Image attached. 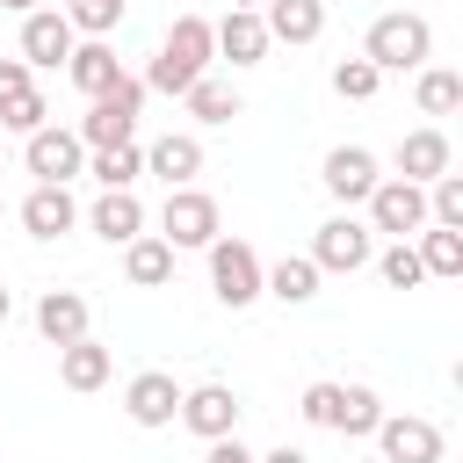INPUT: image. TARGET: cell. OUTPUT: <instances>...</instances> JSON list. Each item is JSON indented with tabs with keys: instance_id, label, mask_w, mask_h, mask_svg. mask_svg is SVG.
<instances>
[{
	"instance_id": "obj_1",
	"label": "cell",
	"mask_w": 463,
	"mask_h": 463,
	"mask_svg": "<svg viewBox=\"0 0 463 463\" xmlns=\"http://www.w3.org/2000/svg\"><path fill=\"white\" fill-rule=\"evenodd\" d=\"M210 58H217L210 22H203V14H174V29H166L159 58L145 65V87H159V94H188V87L210 72Z\"/></svg>"
},
{
	"instance_id": "obj_2",
	"label": "cell",
	"mask_w": 463,
	"mask_h": 463,
	"mask_svg": "<svg viewBox=\"0 0 463 463\" xmlns=\"http://www.w3.org/2000/svg\"><path fill=\"white\" fill-rule=\"evenodd\" d=\"M362 58L376 65V72H420L427 58H434V29H427V14H376L369 22V36H362Z\"/></svg>"
},
{
	"instance_id": "obj_3",
	"label": "cell",
	"mask_w": 463,
	"mask_h": 463,
	"mask_svg": "<svg viewBox=\"0 0 463 463\" xmlns=\"http://www.w3.org/2000/svg\"><path fill=\"white\" fill-rule=\"evenodd\" d=\"M137 109H145V80H130V72H116V87L109 94H94V109L80 116V145H94V152H109V145H130V130H137Z\"/></svg>"
},
{
	"instance_id": "obj_4",
	"label": "cell",
	"mask_w": 463,
	"mask_h": 463,
	"mask_svg": "<svg viewBox=\"0 0 463 463\" xmlns=\"http://www.w3.org/2000/svg\"><path fill=\"white\" fill-rule=\"evenodd\" d=\"M203 253H210V289H217V304H224V311H246V304L260 297V253H253L246 239H210Z\"/></svg>"
},
{
	"instance_id": "obj_5",
	"label": "cell",
	"mask_w": 463,
	"mask_h": 463,
	"mask_svg": "<svg viewBox=\"0 0 463 463\" xmlns=\"http://www.w3.org/2000/svg\"><path fill=\"white\" fill-rule=\"evenodd\" d=\"M22 166L36 174V188H72V174H87V145H80L72 130L43 123V130H29V145H22Z\"/></svg>"
},
{
	"instance_id": "obj_6",
	"label": "cell",
	"mask_w": 463,
	"mask_h": 463,
	"mask_svg": "<svg viewBox=\"0 0 463 463\" xmlns=\"http://www.w3.org/2000/svg\"><path fill=\"white\" fill-rule=\"evenodd\" d=\"M369 232H391V239H420V232H427V188H412V181L383 174V181L369 188Z\"/></svg>"
},
{
	"instance_id": "obj_7",
	"label": "cell",
	"mask_w": 463,
	"mask_h": 463,
	"mask_svg": "<svg viewBox=\"0 0 463 463\" xmlns=\"http://www.w3.org/2000/svg\"><path fill=\"white\" fill-rule=\"evenodd\" d=\"M369 260H376V239H369L362 217H326L318 224V239H311V268L318 275H354Z\"/></svg>"
},
{
	"instance_id": "obj_8",
	"label": "cell",
	"mask_w": 463,
	"mask_h": 463,
	"mask_svg": "<svg viewBox=\"0 0 463 463\" xmlns=\"http://www.w3.org/2000/svg\"><path fill=\"white\" fill-rule=\"evenodd\" d=\"M159 239H166L174 253H181V246H210V239H224V232H217V203H210L203 188H166Z\"/></svg>"
},
{
	"instance_id": "obj_9",
	"label": "cell",
	"mask_w": 463,
	"mask_h": 463,
	"mask_svg": "<svg viewBox=\"0 0 463 463\" xmlns=\"http://www.w3.org/2000/svg\"><path fill=\"white\" fill-rule=\"evenodd\" d=\"M239 412H246V405H239L232 383H195V391H181V412H174V420H181L188 434H203V441H224V434H239Z\"/></svg>"
},
{
	"instance_id": "obj_10",
	"label": "cell",
	"mask_w": 463,
	"mask_h": 463,
	"mask_svg": "<svg viewBox=\"0 0 463 463\" xmlns=\"http://www.w3.org/2000/svg\"><path fill=\"white\" fill-rule=\"evenodd\" d=\"M376 449H383V463H441V427L420 412H383Z\"/></svg>"
},
{
	"instance_id": "obj_11",
	"label": "cell",
	"mask_w": 463,
	"mask_h": 463,
	"mask_svg": "<svg viewBox=\"0 0 463 463\" xmlns=\"http://www.w3.org/2000/svg\"><path fill=\"white\" fill-rule=\"evenodd\" d=\"M72 22L58 14V7H36V14H22V65L29 72H51V65H65L72 58Z\"/></svg>"
},
{
	"instance_id": "obj_12",
	"label": "cell",
	"mask_w": 463,
	"mask_h": 463,
	"mask_svg": "<svg viewBox=\"0 0 463 463\" xmlns=\"http://www.w3.org/2000/svg\"><path fill=\"white\" fill-rule=\"evenodd\" d=\"M318 181H326L333 203H369V188H376L383 174H376V152H369V145H333L326 166H318Z\"/></svg>"
},
{
	"instance_id": "obj_13",
	"label": "cell",
	"mask_w": 463,
	"mask_h": 463,
	"mask_svg": "<svg viewBox=\"0 0 463 463\" xmlns=\"http://www.w3.org/2000/svg\"><path fill=\"white\" fill-rule=\"evenodd\" d=\"M449 159H456V152H449V130H434V123H427V130H405V137H398V152H391L398 181H412V188L441 181V174H449Z\"/></svg>"
},
{
	"instance_id": "obj_14",
	"label": "cell",
	"mask_w": 463,
	"mask_h": 463,
	"mask_svg": "<svg viewBox=\"0 0 463 463\" xmlns=\"http://www.w3.org/2000/svg\"><path fill=\"white\" fill-rule=\"evenodd\" d=\"M123 412H130L137 427H174V412H181V383H174L166 369H145V376L123 383Z\"/></svg>"
},
{
	"instance_id": "obj_15",
	"label": "cell",
	"mask_w": 463,
	"mask_h": 463,
	"mask_svg": "<svg viewBox=\"0 0 463 463\" xmlns=\"http://www.w3.org/2000/svg\"><path fill=\"white\" fill-rule=\"evenodd\" d=\"M260 29H268V43H318L326 36V0H268Z\"/></svg>"
},
{
	"instance_id": "obj_16",
	"label": "cell",
	"mask_w": 463,
	"mask_h": 463,
	"mask_svg": "<svg viewBox=\"0 0 463 463\" xmlns=\"http://www.w3.org/2000/svg\"><path fill=\"white\" fill-rule=\"evenodd\" d=\"M72 224H80L72 188H29V195H22V232H29V239H65Z\"/></svg>"
},
{
	"instance_id": "obj_17",
	"label": "cell",
	"mask_w": 463,
	"mask_h": 463,
	"mask_svg": "<svg viewBox=\"0 0 463 463\" xmlns=\"http://www.w3.org/2000/svg\"><path fill=\"white\" fill-rule=\"evenodd\" d=\"M36 333H43L51 347L87 340V297H80V289H43V297H36Z\"/></svg>"
},
{
	"instance_id": "obj_18",
	"label": "cell",
	"mask_w": 463,
	"mask_h": 463,
	"mask_svg": "<svg viewBox=\"0 0 463 463\" xmlns=\"http://www.w3.org/2000/svg\"><path fill=\"white\" fill-rule=\"evenodd\" d=\"M210 43H217V58H232V65H260V58H268V29H260V14H246V7H232L224 22H210Z\"/></svg>"
},
{
	"instance_id": "obj_19",
	"label": "cell",
	"mask_w": 463,
	"mask_h": 463,
	"mask_svg": "<svg viewBox=\"0 0 463 463\" xmlns=\"http://www.w3.org/2000/svg\"><path fill=\"white\" fill-rule=\"evenodd\" d=\"M65 72H72V87L94 101V94H109L116 87V72H123V58H116V43L109 36H87V43H72V58H65Z\"/></svg>"
},
{
	"instance_id": "obj_20",
	"label": "cell",
	"mask_w": 463,
	"mask_h": 463,
	"mask_svg": "<svg viewBox=\"0 0 463 463\" xmlns=\"http://www.w3.org/2000/svg\"><path fill=\"white\" fill-rule=\"evenodd\" d=\"M145 174H159L166 188H195V174H203V145H195L188 130H166V137L145 152Z\"/></svg>"
},
{
	"instance_id": "obj_21",
	"label": "cell",
	"mask_w": 463,
	"mask_h": 463,
	"mask_svg": "<svg viewBox=\"0 0 463 463\" xmlns=\"http://www.w3.org/2000/svg\"><path fill=\"white\" fill-rule=\"evenodd\" d=\"M87 224H94L109 246H130V239L145 232V203H137L130 188H101V203L87 210Z\"/></svg>"
},
{
	"instance_id": "obj_22",
	"label": "cell",
	"mask_w": 463,
	"mask_h": 463,
	"mask_svg": "<svg viewBox=\"0 0 463 463\" xmlns=\"http://www.w3.org/2000/svg\"><path fill=\"white\" fill-rule=\"evenodd\" d=\"M260 297H275V304H311L318 297V268H311V253H282L275 268H260Z\"/></svg>"
},
{
	"instance_id": "obj_23",
	"label": "cell",
	"mask_w": 463,
	"mask_h": 463,
	"mask_svg": "<svg viewBox=\"0 0 463 463\" xmlns=\"http://www.w3.org/2000/svg\"><path fill=\"white\" fill-rule=\"evenodd\" d=\"M109 369H116V354H109L101 340H72V347H58V376H65V391H101Z\"/></svg>"
},
{
	"instance_id": "obj_24",
	"label": "cell",
	"mask_w": 463,
	"mask_h": 463,
	"mask_svg": "<svg viewBox=\"0 0 463 463\" xmlns=\"http://www.w3.org/2000/svg\"><path fill=\"white\" fill-rule=\"evenodd\" d=\"M123 275H130L137 289H159V282L174 275V246H166L159 232H137V239L123 246Z\"/></svg>"
},
{
	"instance_id": "obj_25",
	"label": "cell",
	"mask_w": 463,
	"mask_h": 463,
	"mask_svg": "<svg viewBox=\"0 0 463 463\" xmlns=\"http://www.w3.org/2000/svg\"><path fill=\"white\" fill-rule=\"evenodd\" d=\"M376 420H383V398H376L369 383H340V412H333V434L362 441V434H376Z\"/></svg>"
},
{
	"instance_id": "obj_26",
	"label": "cell",
	"mask_w": 463,
	"mask_h": 463,
	"mask_svg": "<svg viewBox=\"0 0 463 463\" xmlns=\"http://www.w3.org/2000/svg\"><path fill=\"white\" fill-rule=\"evenodd\" d=\"M181 101H188V116H195V123H232V116H239V87H224V80H210V72H203Z\"/></svg>"
},
{
	"instance_id": "obj_27",
	"label": "cell",
	"mask_w": 463,
	"mask_h": 463,
	"mask_svg": "<svg viewBox=\"0 0 463 463\" xmlns=\"http://www.w3.org/2000/svg\"><path fill=\"white\" fill-rule=\"evenodd\" d=\"M412 101H420V116H449V109L463 101V80H456L449 65H420V87H412Z\"/></svg>"
},
{
	"instance_id": "obj_28",
	"label": "cell",
	"mask_w": 463,
	"mask_h": 463,
	"mask_svg": "<svg viewBox=\"0 0 463 463\" xmlns=\"http://www.w3.org/2000/svg\"><path fill=\"white\" fill-rule=\"evenodd\" d=\"M412 253H420V268H427V275H463V232H441V224H427Z\"/></svg>"
},
{
	"instance_id": "obj_29",
	"label": "cell",
	"mask_w": 463,
	"mask_h": 463,
	"mask_svg": "<svg viewBox=\"0 0 463 463\" xmlns=\"http://www.w3.org/2000/svg\"><path fill=\"white\" fill-rule=\"evenodd\" d=\"M58 14L72 22V36H109V29L130 14V0H65Z\"/></svg>"
},
{
	"instance_id": "obj_30",
	"label": "cell",
	"mask_w": 463,
	"mask_h": 463,
	"mask_svg": "<svg viewBox=\"0 0 463 463\" xmlns=\"http://www.w3.org/2000/svg\"><path fill=\"white\" fill-rule=\"evenodd\" d=\"M87 174H94L101 188H130V181L145 174V152H137V145H109V152L87 159Z\"/></svg>"
},
{
	"instance_id": "obj_31",
	"label": "cell",
	"mask_w": 463,
	"mask_h": 463,
	"mask_svg": "<svg viewBox=\"0 0 463 463\" xmlns=\"http://www.w3.org/2000/svg\"><path fill=\"white\" fill-rule=\"evenodd\" d=\"M376 275H383L391 289H420V282H427V268H420V253H412V239H391V246L376 253Z\"/></svg>"
},
{
	"instance_id": "obj_32",
	"label": "cell",
	"mask_w": 463,
	"mask_h": 463,
	"mask_svg": "<svg viewBox=\"0 0 463 463\" xmlns=\"http://www.w3.org/2000/svg\"><path fill=\"white\" fill-rule=\"evenodd\" d=\"M376 87H383V72H376L369 58H340V65H333V94H340V101H376Z\"/></svg>"
},
{
	"instance_id": "obj_33",
	"label": "cell",
	"mask_w": 463,
	"mask_h": 463,
	"mask_svg": "<svg viewBox=\"0 0 463 463\" xmlns=\"http://www.w3.org/2000/svg\"><path fill=\"white\" fill-rule=\"evenodd\" d=\"M43 123H51V101H43L36 87L14 94V101H0V130H22V137H29V130H43Z\"/></svg>"
},
{
	"instance_id": "obj_34",
	"label": "cell",
	"mask_w": 463,
	"mask_h": 463,
	"mask_svg": "<svg viewBox=\"0 0 463 463\" xmlns=\"http://www.w3.org/2000/svg\"><path fill=\"white\" fill-rule=\"evenodd\" d=\"M297 412H304L311 427H333V412H340V383H304V398H297Z\"/></svg>"
},
{
	"instance_id": "obj_35",
	"label": "cell",
	"mask_w": 463,
	"mask_h": 463,
	"mask_svg": "<svg viewBox=\"0 0 463 463\" xmlns=\"http://www.w3.org/2000/svg\"><path fill=\"white\" fill-rule=\"evenodd\" d=\"M36 80H29V65L22 58H0V101H14V94H29Z\"/></svg>"
},
{
	"instance_id": "obj_36",
	"label": "cell",
	"mask_w": 463,
	"mask_h": 463,
	"mask_svg": "<svg viewBox=\"0 0 463 463\" xmlns=\"http://www.w3.org/2000/svg\"><path fill=\"white\" fill-rule=\"evenodd\" d=\"M203 463H253V449L239 441V434H224V441H210V456Z\"/></svg>"
},
{
	"instance_id": "obj_37",
	"label": "cell",
	"mask_w": 463,
	"mask_h": 463,
	"mask_svg": "<svg viewBox=\"0 0 463 463\" xmlns=\"http://www.w3.org/2000/svg\"><path fill=\"white\" fill-rule=\"evenodd\" d=\"M253 463H311V456H304V449H289V441H282V449H268V456H253Z\"/></svg>"
},
{
	"instance_id": "obj_38",
	"label": "cell",
	"mask_w": 463,
	"mask_h": 463,
	"mask_svg": "<svg viewBox=\"0 0 463 463\" xmlns=\"http://www.w3.org/2000/svg\"><path fill=\"white\" fill-rule=\"evenodd\" d=\"M0 7H7V14H36L43 0H0Z\"/></svg>"
},
{
	"instance_id": "obj_39",
	"label": "cell",
	"mask_w": 463,
	"mask_h": 463,
	"mask_svg": "<svg viewBox=\"0 0 463 463\" xmlns=\"http://www.w3.org/2000/svg\"><path fill=\"white\" fill-rule=\"evenodd\" d=\"M232 7H246V14H260V7H268V0H232Z\"/></svg>"
},
{
	"instance_id": "obj_40",
	"label": "cell",
	"mask_w": 463,
	"mask_h": 463,
	"mask_svg": "<svg viewBox=\"0 0 463 463\" xmlns=\"http://www.w3.org/2000/svg\"><path fill=\"white\" fill-rule=\"evenodd\" d=\"M7 311H14V297H7V289H0V326H7Z\"/></svg>"
},
{
	"instance_id": "obj_41",
	"label": "cell",
	"mask_w": 463,
	"mask_h": 463,
	"mask_svg": "<svg viewBox=\"0 0 463 463\" xmlns=\"http://www.w3.org/2000/svg\"><path fill=\"white\" fill-rule=\"evenodd\" d=\"M0 217H7V203H0Z\"/></svg>"
}]
</instances>
